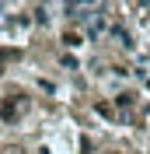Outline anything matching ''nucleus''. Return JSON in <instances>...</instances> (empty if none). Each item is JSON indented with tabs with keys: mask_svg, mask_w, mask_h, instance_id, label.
Listing matches in <instances>:
<instances>
[{
	"mask_svg": "<svg viewBox=\"0 0 150 154\" xmlns=\"http://www.w3.org/2000/svg\"><path fill=\"white\" fill-rule=\"evenodd\" d=\"M28 95H21V91H14V95H7L4 98V102H0V119H4V123H18L21 116L28 112Z\"/></svg>",
	"mask_w": 150,
	"mask_h": 154,
	"instance_id": "f257e3e1",
	"label": "nucleus"
},
{
	"mask_svg": "<svg viewBox=\"0 0 150 154\" xmlns=\"http://www.w3.org/2000/svg\"><path fill=\"white\" fill-rule=\"evenodd\" d=\"M4 154H25V151H21V147H7Z\"/></svg>",
	"mask_w": 150,
	"mask_h": 154,
	"instance_id": "f03ea898",
	"label": "nucleus"
},
{
	"mask_svg": "<svg viewBox=\"0 0 150 154\" xmlns=\"http://www.w3.org/2000/svg\"><path fill=\"white\" fill-rule=\"evenodd\" d=\"M108 154H115V151H108Z\"/></svg>",
	"mask_w": 150,
	"mask_h": 154,
	"instance_id": "7ed1b4c3",
	"label": "nucleus"
}]
</instances>
